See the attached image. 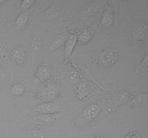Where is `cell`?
Returning <instances> with one entry per match:
<instances>
[{
  "label": "cell",
  "instance_id": "obj_6",
  "mask_svg": "<svg viewBox=\"0 0 148 138\" xmlns=\"http://www.w3.org/2000/svg\"><path fill=\"white\" fill-rule=\"evenodd\" d=\"M66 66H67L66 69V78L69 83L71 84H75L79 83L82 78L80 73L77 68V66L75 64V62L74 60L69 59L66 63Z\"/></svg>",
  "mask_w": 148,
  "mask_h": 138
},
{
  "label": "cell",
  "instance_id": "obj_2",
  "mask_svg": "<svg viewBox=\"0 0 148 138\" xmlns=\"http://www.w3.org/2000/svg\"><path fill=\"white\" fill-rule=\"evenodd\" d=\"M119 57L120 55L117 50L111 47H106L97 52L92 59L97 66L108 68L114 66L119 60Z\"/></svg>",
  "mask_w": 148,
  "mask_h": 138
},
{
  "label": "cell",
  "instance_id": "obj_29",
  "mask_svg": "<svg viewBox=\"0 0 148 138\" xmlns=\"http://www.w3.org/2000/svg\"><path fill=\"white\" fill-rule=\"evenodd\" d=\"M0 66H4V67H5V64H4V62H3V60H2V59L1 58V57H0Z\"/></svg>",
  "mask_w": 148,
  "mask_h": 138
},
{
  "label": "cell",
  "instance_id": "obj_14",
  "mask_svg": "<svg viewBox=\"0 0 148 138\" xmlns=\"http://www.w3.org/2000/svg\"><path fill=\"white\" fill-rule=\"evenodd\" d=\"M61 13V9L58 5V3L54 1L49 7H48L44 12L40 16V20H53L59 17Z\"/></svg>",
  "mask_w": 148,
  "mask_h": 138
},
{
  "label": "cell",
  "instance_id": "obj_22",
  "mask_svg": "<svg viewBox=\"0 0 148 138\" xmlns=\"http://www.w3.org/2000/svg\"><path fill=\"white\" fill-rule=\"evenodd\" d=\"M25 91V89L24 85L20 83H14V84L12 85L10 89L11 94L14 96H22L24 94Z\"/></svg>",
  "mask_w": 148,
  "mask_h": 138
},
{
  "label": "cell",
  "instance_id": "obj_15",
  "mask_svg": "<svg viewBox=\"0 0 148 138\" xmlns=\"http://www.w3.org/2000/svg\"><path fill=\"white\" fill-rule=\"evenodd\" d=\"M94 36H95V32L91 27H85V28L82 29L77 33V45H84L88 44L92 40Z\"/></svg>",
  "mask_w": 148,
  "mask_h": 138
},
{
  "label": "cell",
  "instance_id": "obj_17",
  "mask_svg": "<svg viewBox=\"0 0 148 138\" xmlns=\"http://www.w3.org/2000/svg\"><path fill=\"white\" fill-rule=\"evenodd\" d=\"M61 113L51 114H39L36 120L40 125L51 126L60 118Z\"/></svg>",
  "mask_w": 148,
  "mask_h": 138
},
{
  "label": "cell",
  "instance_id": "obj_25",
  "mask_svg": "<svg viewBox=\"0 0 148 138\" xmlns=\"http://www.w3.org/2000/svg\"><path fill=\"white\" fill-rule=\"evenodd\" d=\"M36 1H32V0H25V1H23L20 4L21 8L24 9H27L30 8L33 4H35Z\"/></svg>",
  "mask_w": 148,
  "mask_h": 138
},
{
  "label": "cell",
  "instance_id": "obj_10",
  "mask_svg": "<svg viewBox=\"0 0 148 138\" xmlns=\"http://www.w3.org/2000/svg\"><path fill=\"white\" fill-rule=\"evenodd\" d=\"M33 109L39 114H51L61 113L62 112V106L53 102L38 103L33 106Z\"/></svg>",
  "mask_w": 148,
  "mask_h": 138
},
{
  "label": "cell",
  "instance_id": "obj_28",
  "mask_svg": "<svg viewBox=\"0 0 148 138\" xmlns=\"http://www.w3.org/2000/svg\"><path fill=\"white\" fill-rule=\"evenodd\" d=\"M4 20H3L1 17H0V30H1L3 27H4Z\"/></svg>",
  "mask_w": 148,
  "mask_h": 138
},
{
  "label": "cell",
  "instance_id": "obj_21",
  "mask_svg": "<svg viewBox=\"0 0 148 138\" xmlns=\"http://www.w3.org/2000/svg\"><path fill=\"white\" fill-rule=\"evenodd\" d=\"M147 64H148V55L147 53L146 52L145 56L143 57V60L140 62V64L137 66L136 68V73L140 76H143L145 73H147L148 69H147Z\"/></svg>",
  "mask_w": 148,
  "mask_h": 138
},
{
  "label": "cell",
  "instance_id": "obj_7",
  "mask_svg": "<svg viewBox=\"0 0 148 138\" xmlns=\"http://www.w3.org/2000/svg\"><path fill=\"white\" fill-rule=\"evenodd\" d=\"M132 37L136 42L140 43L147 37V20H140L135 23L132 31Z\"/></svg>",
  "mask_w": 148,
  "mask_h": 138
},
{
  "label": "cell",
  "instance_id": "obj_30",
  "mask_svg": "<svg viewBox=\"0 0 148 138\" xmlns=\"http://www.w3.org/2000/svg\"><path fill=\"white\" fill-rule=\"evenodd\" d=\"M2 79H3V78H0V88H1V81Z\"/></svg>",
  "mask_w": 148,
  "mask_h": 138
},
{
  "label": "cell",
  "instance_id": "obj_11",
  "mask_svg": "<svg viewBox=\"0 0 148 138\" xmlns=\"http://www.w3.org/2000/svg\"><path fill=\"white\" fill-rule=\"evenodd\" d=\"M27 50L23 45L14 47L10 52V59L17 66H20L25 63L27 58Z\"/></svg>",
  "mask_w": 148,
  "mask_h": 138
},
{
  "label": "cell",
  "instance_id": "obj_16",
  "mask_svg": "<svg viewBox=\"0 0 148 138\" xmlns=\"http://www.w3.org/2000/svg\"><path fill=\"white\" fill-rule=\"evenodd\" d=\"M148 103V96L146 93H140L134 95L132 99L127 103L130 109H135L137 107L145 106Z\"/></svg>",
  "mask_w": 148,
  "mask_h": 138
},
{
  "label": "cell",
  "instance_id": "obj_18",
  "mask_svg": "<svg viewBox=\"0 0 148 138\" xmlns=\"http://www.w3.org/2000/svg\"><path fill=\"white\" fill-rule=\"evenodd\" d=\"M27 134L30 138H48L47 133L43 130V126L40 124L33 125L27 128Z\"/></svg>",
  "mask_w": 148,
  "mask_h": 138
},
{
  "label": "cell",
  "instance_id": "obj_12",
  "mask_svg": "<svg viewBox=\"0 0 148 138\" xmlns=\"http://www.w3.org/2000/svg\"><path fill=\"white\" fill-rule=\"evenodd\" d=\"M75 64H76L77 66V68H78V70H79V73H80L81 76H82V78L83 79L85 78V80L91 82V83H93V84L97 85V86H98L100 89H102V90L110 91L109 89H105V88L103 87V86H101L100 83H98V82L96 81V80L95 79V78L92 76L91 72L90 71V70L88 68V67H87L85 65H84L83 63H82L80 61H79V60H75Z\"/></svg>",
  "mask_w": 148,
  "mask_h": 138
},
{
  "label": "cell",
  "instance_id": "obj_8",
  "mask_svg": "<svg viewBox=\"0 0 148 138\" xmlns=\"http://www.w3.org/2000/svg\"><path fill=\"white\" fill-rule=\"evenodd\" d=\"M114 12L111 2H108L105 6L103 11L102 12L101 18V25L103 30L110 28L114 24Z\"/></svg>",
  "mask_w": 148,
  "mask_h": 138
},
{
  "label": "cell",
  "instance_id": "obj_4",
  "mask_svg": "<svg viewBox=\"0 0 148 138\" xmlns=\"http://www.w3.org/2000/svg\"><path fill=\"white\" fill-rule=\"evenodd\" d=\"M94 84L85 79H82L79 83L76 84L75 89V96L79 101H85L90 98L93 96Z\"/></svg>",
  "mask_w": 148,
  "mask_h": 138
},
{
  "label": "cell",
  "instance_id": "obj_23",
  "mask_svg": "<svg viewBox=\"0 0 148 138\" xmlns=\"http://www.w3.org/2000/svg\"><path fill=\"white\" fill-rule=\"evenodd\" d=\"M31 48L32 50L36 54H39L41 49V41L40 38L35 37L31 41Z\"/></svg>",
  "mask_w": 148,
  "mask_h": 138
},
{
  "label": "cell",
  "instance_id": "obj_27",
  "mask_svg": "<svg viewBox=\"0 0 148 138\" xmlns=\"http://www.w3.org/2000/svg\"><path fill=\"white\" fill-rule=\"evenodd\" d=\"M90 138H110V137H108L106 136V135H101V134L97 133V134H94V135H92Z\"/></svg>",
  "mask_w": 148,
  "mask_h": 138
},
{
  "label": "cell",
  "instance_id": "obj_24",
  "mask_svg": "<svg viewBox=\"0 0 148 138\" xmlns=\"http://www.w3.org/2000/svg\"><path fill=\"white\" fill-rule=\"evenodd\" d=\"M0 57L2 59L3 62L4 63L5 66H8L9 65V60H10V57H9L8 54L6 52L4 47L0 44Z\"/></svg>",
  "mask_w": 148,
  "mask_h": 138
},
{
  "label": "cell",
  "instance_id": "obj_13",
  "mask_svg": "<svg viewBox=\"0 0 148 138\" xmlns=\"http://www.w3.org/2000/svg\"><path fill=\"white\" fill-rule=\"evenodd\" d=\"M52 71L51 68L46 63H40L36 69L35 76L40 82L49 80L52 77Z\"/></svg>",
  "mask_w": 148,
  "mask_h": 138
},
{
  "label": "cell",
  "instance_id": "obj_19",
  "mask_svg": "<svg viewBox=\"0 0 148 138\" xmlns=\"http://www.w3.org/2000/svg\"><path fill=\"white\" fill-rule=\"evenodd\" d=\"M67 34L65 32L59 33L56 35V37H55L54 40L52 43L51 45L50 49H49V52L52 53V52L55 51L56 50H57L58 48L61 47L62 45H64L65 41H66V38H67Z\"/></svg>",
  "mask_w": 148,
  "mask_h": 138
},
{
  "label": "cell",
  "instance_id": "obj_26",
  "mask_svg": "<svg viewBox=\"0 0 148 138\" xmlns=\"http://www.w3.org/2000/svg\"><path fill=\"white\" fill-rule=\"evenodd\" d=\"M125 138H142V137L138 132L132 131V132H130L129 133H127V135H126Z\"/></svg>",
  "mask_w": 148,
  "mask_h": 138
},
{
  "label": "cell",
  "instance_id": "obj_3",
  "mask_svg": "<svg viewBox=\"0 0 148 138\" xmlns=\"http://www.w3.org/2000/svg\"><path fill=\"white\" fill-rule=\"evenodd\" d=\"M103 107L99 103H92L85 108L81 113L80 116L75 124V127L77 129H81L86 124L93 122L102 113Z\"/></svg>",
  "mask_w": 148,
  "mask_h": 138
},
{
  "label": "cell",
  "instance_id": "obj_5",
  "mask_svg": "<svg viewBox=\"0 0 148 138\" xmlns=\"http://www.w3.org/2000/svg\"><path fill=\"white\" fill-rule=\"evenodd\" d=\"M134 96V93L127 91L117 92L111 99L109 109L114 110V109L121 108L123 105L127 104V103L132 99Z\"/></svg>",
  "mask_w": 148,
  "mask_h": 138
},
{
  "label": "cell",
  "instance_id": "obj_1",
  "mask_svg": "<svg viewBox=\"0 0 148 138\" xmlns=\"http://www.w3.org/2000/svg\"><path fill=\"white\" fill-rule=\"evenodd\" d=\"M62 96V89L56 80L49 81L43 87L38 89L34 94V99L40 103L53 102Z\"/></svg>",
  "mask_w": 148,
  "mask_h": 138
},
{
  "label": "cell",
  "instance_id": "obj_20",
  "mask_svg": "<svg viewBox=\"0 0 148 138\" xmlns=\"http://www.w3.org/2000/svg\"><path fill=\"white\" fill-rule=\"evenodd\" d=\"M29 17H30V13L28 12H23L21 14H19L14 22L16 27L19 30L23 29L28 22Z\"/></svg>",
  "mask_w": 148,
  "mask_h": 138
},
{
  "label": "cell",
  "instance_id": "obj_9",
  "mask_svg": "<svg viewBox=\"0 0 148 138\" xmlns=\"http://www.w3.org/2000/svg\"><path fill=\"white\" fill-rule=\"evenodd\" d=\"M77 42V33L75 32H71L64 43V53L63 59L64 64L69 60V59H70V56L76 46Z\"/></svg>",
  "mask_w": 148,
  "mask_h": 138
}]
</instances>
